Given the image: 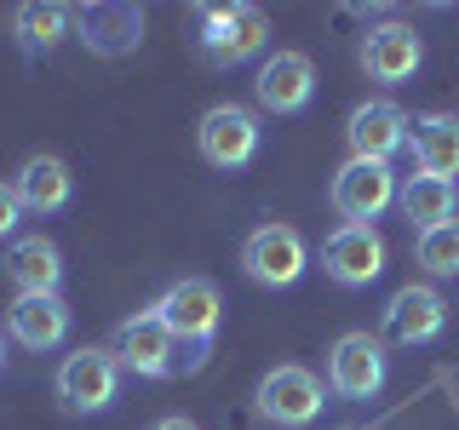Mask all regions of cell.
<instances>
[{
  "label": "cell",
  "mask_w": 459,
  "mask_h": 430,
  "mask_svg": "<svg viewBox=\"0 0 459 430\" xmlns=\"http://www.w3.org/2000/svg\"><path fill=\"white\" fill-rule=\"evenodd\" d=\"M305 264H310V247L293 224H258L253 236L241 241V270H247V281L270 287V293L293 287L305 276Z\"/></svg>",
  "instance_id": "5"
},
{
  "label": "cell",
  "mask_w": 459,
  "mask_h": 430,
  "mask_svg": "<svg viewBox=\"0 0 459 430\" xmlns=\"http://www.w3.org/2000/svg\"><path fill=\"white\" fill-rule=\"evenodd\" d=\"M195 143H201V161L207 167L241 172L258 155V115L241 104H212L195 126Z\"/></svg>",
  "instance_id": "8"
},
{
  "label": "cell",
  "mask_w": 459,
  "mask_h": 430,
  "mask_svg": "<svg viewBox=\"0 0 459 430\" xmlns=\"http://www.w3.org/2000/svg\"><path fill=\"white\" fill-rule=\"evenodd\" d=\"M18 224H23V201H18V190H12V184H0V241L18 236Z\"/></svg>",
  "instance_id": "23"
},
{
  "label": "cell",
  "mask_w": 459,
  "mask_h": 430,
  "mask_svg": "<svg viewBox=\"0 0 459 430\" xmlns=\"http://www.w3.org/2000/svg\"><path fill=\"white\" fill-rule=\"evenodd\" d=\"M322 270L339 287H368L385 276V241L373 224H339L333 236L322 241Z\"/></svg>",
  "instance_id": "14"
},
{
  "label": "cell",
  "mask_w": 459,
  "mask_h": 430,
  "mask_svg": "<svg viewBox=\"0 0 459 430\" xmlns=\"http://www.w3.org/2000/svg\"><path fill=\"white\" fill-rule=\"evenodd\" d=\"M12 35L29 57L57 52L64 35H75V6H52V0H29V6L12 12Z\"/></svg>",
  "instance_id": "20"
},
{
  "label": "cell",
  "mask_w": 459,
  "mask_h": 430,
  "mask_svg": "<svg viewBox=\"0 0 459 430\" xmlns=\"http://www.w3.org/2000/svg\"><path fill=\"white\" fill-rule=\"evenodd\" d=\"M155 315H161L167 333L178 339V350H190L184 367H201V356L212 350V339H219L224 298H219V287H212L207 276H184V281H172L167 293L155 298Z\"/></svg>",
  "instance_id": "1"
},
{
  "label": "cell",
  "mask_w": 459,
  "mask_h": 430,
  "mask_svg": "<svg viewBox=\"0 0 459 430\" xmlns=\"http://www.w3.org/2000/svg\"><path fill=\"white\" fill-rule=\"evenodd\" d=\"M408 150H413V161H420L425 178H448L454 184V172H459V115H442V109L420 115Z\"/></svg>",
  "instance_id": "18"
},
{
  "label": "cell",
  "mask_w": 459,
  "mask_h": 430,
  "mask_svg": "<svg viewBox=\"0 0 459 430\" xmlns=\"http://www.w3.org/2000/svg\"><path fill=\"white\" fill-rule=\"evenodd\" d=\"M442 327H448V298H442L437 287H425V281H408L391 305H385V333L396 344H408V350L442 339Z\"/></svg>",
  "instance_id": "15"
},
{
  "label": "cell",
  "mask_w": 459,
  "mask_h": 430,
  "mask_svg": "<svg viewBox=\"0 0 459 430\" xmlns=\"http://www.w3.org/2000/svg\"><path fill=\"white\" fill-rule=\"evenodd\" d=\"M115 362L126 373H138V379H172L178 373V339L167 333V322L150 310L126 315L121 327H115Z\"/></svg>",
  "instance_id": "6"
},
{
  "label": "cell",
  "mask_w": 459,
  "mask_h": 430,
  "mask_svg": "<svg viewBox=\"0 0 459 430\" xmlns=\"http://www.w3.org/2000/svg\"><path fill=\"white\" fill-rule=\"evenodd\" d=\"M396 195H402L396 172L385 161H344L333 172V190H327V201H333V212L344 224H373Z\"/></svg>",
  "instance_id": "9"
},
{
  "label": "cell",
  "mask_w": 459,
  "mask_h": 430,
  "mask_svg": "<svg viewBox=\"0 0 459 430\" xmlns=\"http://www.w3.org/2000/svg\"><path fill=\"white\" fill-rule=\"evenodd\" d=\"M344 138H351V161H385L391 167V155L408 150L413 121H408L402 104H391V98H368V104L351 115Z\"/></svg>",
  "instance_id": "11"
},
{
  "label": "cell",
  "mask_w": 459,
  "mask_h": 430,
  "mask_svg": "<svg viewBox=\"0 0 459 430\" xmlns=\"http://www.w3.org/2000/svg\"><path fill=\"white\" fill-rule=\"evenodd\" d=\"M12 190H18L23 212H64L69 195H75V178H69V167L57 161V155H29V161L18 167V178H12Z\"/></svg>",
  "instance_id": "17"
},
{
  "label": "cell",
  "mask_w": 459,
  "mask_h": 430,
  "mask_svg": "<svg viewBox=\"0 0 459 430\" xmlns=\"http://www.w3.org/2000/svg\"><path fill=\"white\" fill-rule=\"evenodd\" d=\"M201 52L207 64L236 69L270 47V18L258 6H201Z\"/></svg>",
  "instance_id": "3"
},
{
  "label": "cell",
  "mask_w": 459,
  "mask_h": 430,
  "mask_svg": "<svg viewBox=\"0 0 459 430\" xmlns=\"http://www.w3.org/2000/svg\"><path fill=\"white\" fill-rule=\"evenodd\" d=\"M253 98L270 115H299L316 98V64L305 52H270L253 75Z\"/></svg>",
  "instance_id": "13"
},
{
  "label": "cell",
  "mask_w": 459,
  "mask_h": 430,
  "mask_svg": "<svg viewBox=\"0 0 459 430\" xmlns=\"http://www.w3.org/2000/svg\"><path fill=\"white\" fill-rule=\"evenodd\" d=\"M385 344L373 333H344L333 350H327V391L344 396V401H373L385 391Z\"/></svg>",
  "instance_id": "7"
},
{
  "label": "cell",
  "mask_w": 459,
  "mask_h": 430,
  "mask_svg": "<svg viewBox=\"0 0 459 430\" xmlns=\"http://www.w3.org/2000/svg\"><path fill=\"white\" fill-rule=\"evenodd\" d=\"M413 258H420L430 276H459V219L425 229V236L413 241Z\"/></svg>",
  "instance_id": "22"
},
{
  "label": "cell",
  "mask_w": 459,
  "mask_h": 430,
  "mask_svg": "<svg viewBox=\"0 0 459 430\" xmlns=\"http://www.w3.org/2000/svg\"><path fill=\"white\" fill-rule=\"evenodd\" d=\"M6 276H12L18 293H57V287H64V253H57L47 236H23V241H12V253H6Z\"/></svg>",
  "instance_id": "19"
},
{
  "label": "cell",
  "mask_w": 459,
  "mask_h": 430,
  "mask_svg": "<svg viewBox=\"0 0 459 430\" xmlns=\"http://www.w3.org/2000/svg\"><path fill=\"white\" fill-rule=\"evenodd\" d=\"M6 327L23 350H57L69 339V305L57 293H18L6 310Z\"/></svg>",
  "instance_id": "16"
},
{
  "label": "cell",
  "mask_w": 459,
  "mask_h": 430,
  "mask_svg": "<svg viewBox=\"0 0 459 430\" xmlns=\"http://www.w3.org/2000/svg\"><path fill=\"white\" fill-rule=\"evenodd\" d=\"M420 64H425V40H420V29H413V23L385 18V23H373L368 35H362V69H368V81L408 86L413 75H420Z\"/></svg>",
  "instance_id": "10"
},
{
  "label": "cell",
  "mask_w": 459,
  "mask_h": 430,
  "mask_svg": "<svg viewBox=\"0 0 459 430\" xmlns=\"http://www.w3.org/2000/svg\"><path fill=\"white\" fill-rule=\"evenodd\" d=\"M75 35L92 57H126L143 40V12L126 0H86L75 6Z\"/></svg>",
  "instance_id": "12"
},
{
  "label": "cell",
  "mask_w": 459,
  "mask_h": 430,
  "mask_svg": "<svg viewBox=\"0 0 459 430\" xmlns=\"http://www.w3.org/2000/svg\"><path fill=\"white\" fill-rule=\"evenodd\" d=\"M0 367H6V339H0Z\"/></svg>",
  "instance_id": "25"
},
{
  "label": "cell",
  "mask_w": 459,
  "mask_h": 430,
  "mask_svg": "<svg viewBox=\"0 0 459 430\" xmlns=\"http://www.w3.org/2000/svg\"><path fill=\"white\" fill-rule=\"evenodd\" d=\"M396 207H402V219H408V224L425 236V229H437V224L454 219V184H448V178H425V172H413V178L402 184Z\"/></svg>",
  "instance_id": "21"
},
{
  "label": "cell",
  "mask_w": 459,
  "mask_h": 430,
  "mask_svg": "<svg viewBox=\"0 0 459 430\" xmlns=\"http://www.w3.org/2000/svg\"><path fill=\"white\" fill-rule=\"evenodd\" d=\"M150 430H201L195 419H184V413H167V419H155Z\"/></svg>",
  "instance_id": "24"
},
{
  "label": "cell",
  "mask_w": 459,
  "mask_h": 430,
  "mask_svg": "<svg viewBox=\"0 0 459 430\" xmlns=\"http://www.w3.org/2000/svg\"><path fill=\"white\" fill-rule=\"evenodd\" d=\"M253 408H258V419H270L276 430H305V425H316V413L327 408V391H322V379H316L310 367L281 362V367H270L264 379H258Z\"/></svg>",
  "instance_id": "2"
},
{
  "label": "cell",
  "mask_w": 459,
  "mask_h": 430,
  "mask_svg": "<svg viewBox=\"0 0 459 430\" xmlns=\"http://www.w3.org/2000/svg\"><path fill=\"white\" fill-rule=\"evenodd\" d=\"M115 396H121V362H115V350L104 344H86V350L64 356V367H57V401H64V413H104L115 408Z\"/></svg>",
  "instance_id": "4"
}]
</instances>
